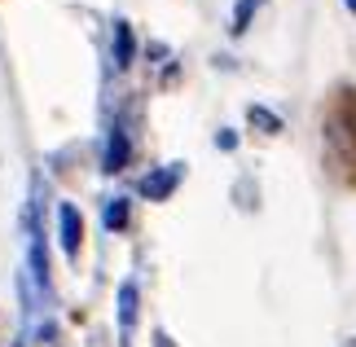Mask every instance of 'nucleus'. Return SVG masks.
Instances as JSON below:
<instances>
[{
	"mask_svg": "<svg viewBox=\"0 0 356 347\" xmlns=\"http://www.w3.org/2000/svg\"><path fill=\"white\" fill-rule=\"evenodd\" d=\"M325 141H330L334 163H352V180H356V88H343L334 97V110L325 119Z\"/></svg>",
	"mask_w": 356,
	"mask_h": 347,
	"instance_id": "f257e3e1",
	"label": "nucleus"
},
{
	"mask_svg": "<svg viewBox=\"0 0 356 347\" xmlns=\"http://www.w3.org/2000/svg\"><path fill=\"white\" fill-rule=\"evenodd\" d=\"M181 180H185V163H163V168L145 172L141 180H136V193H141V198H149V202H168Z\"/></svg>",
	"mask_w": 356,
	"mask_h": 347,
	"instance_id": "f03ea898",
	"label": "nucleus"
},
{
	"mask_svg": "<svg viewBox=\"0 0 356 347\" xmlns=\"http://www.w3.org/2000/svg\"><path fill=\"white\" fill-rule=\"evenodd\" d=\"M111 62H115V71H128L136 62V35H132V22H123V18H115L111 26Z\"/></svg>",
	"mask_w": 356,
	"mask_h": 347,
	"instance_id": "423d86ee",
	"label": "nucleus"
},
{
	"mask_svg": "<svg viewBox=\"0 0 356 347\" xmlns=\"http://www.w3.org/2000/svg\"><path fill=\"white\" fill-rule=\"evenodd\" d=\"M255 9H259V0H238V5H234V22H229V31H234V35H242L246 26H251Z\"/></svg>",
	"mask_w": 356,
	"mask_h": 347,
	"instance_id": "1a4fd4ad",
	"label": "nucleus"
},
{
	"mask_svg": "<svg viewBox=\"0 0 356 347\" xmlns=\"http://www.w3.org/2000/svg\"><path fill=\"white\" fill-rule=\"evenodd\" d=\"M343 5H348V9H352V13H356V0H343Z\"/></svg>",
	"mask_w": 356,
	"mask_h": 347,
	"instance_id": "9b49d317",
	"label": "nucleus"
},
{
	"mask_svg": "<svg viewBox=\"0 0 356 347\" xmlns=\"http://www.w3.org/2000/svg\"><path fill=\"white\" fill-rule=\"evenodd\" d=\"M58 238H62L66 259H79V246H84V216H79L75 202L58 207Z\"/></svg>",
	"mask_w": 356,
	"mask_h": 347,
	"instance_id": "20e7f679",
	"label": "nucleus"
},
{
	"mask_svg": "<svg viewBox=\"0 0 356 347\" xmlns=\"http://www.w3.org/2000/svg\"><path fill=\"white\" fill-rule=\"evenodd\" d=\"M216 150H238V132H216Z\"/></svg>",
	"mask_w": 356,
	"mask_h": 347,
	"instance_id": "9d476101",
	"label": "nucleus"
},
{
	"mask_svg": "<svg viewBox=\"0 0 356 347\" xmlns=\"http://www.w3.org/2000/svg\"><path fill=\"white\" fill-rule=\"evenodd\" d=\"M128 220H132V198H111V202H106L102 225L111 229V233H123V229H128Z\"/></svg>",
	"mask_w": 356,
	"mask_h": 347,
	"instance_id": "0eeeda50",
	"label": "nucleus"
},
{
	"mask_svg": "<svg viewBox=\"0 0 356 347\" xmlns=\"http://www.w3.org/2000/svg\"><path fill=\"white\" fill-rule=\"evenodd\" d=\"M115 312H119V347H132V330H136V312H141V290H136V282L128 277V282L119 286V299H115Z\"/></svg>",
	"mask_w": 356,
	"mask_h": 347,
	"instance_id": "7ed1b4c3",
	"label": "nucleus"
},
{
	"mask_svg": "<svg viewBox=\"0 0 356 347\" xmlns=\"http://www.w3.org/2000/svg\"><path fill=\"white\" fill-rule=\"evenodd\" d=\"M246 119H251L259 132H268V136H277V132H282V115H273L268 106H251V110H246Z\"/></svg>",
	"mask_w": 356,
	"mask_h": 347,
	"instance_id": "6e6552de",
	"label": "nucleus"
},
{
	"mask_svg": "<svg viewBox=\"0 0 356 347\" xmlns=\"http://www.w3.org/2000/svg\"><path fill=\"white\" fill-rule=\"evenodd\" d=\"M128 159H132V136H128V128L115 119L111 123V132H106V150H102V172H123L128 168Z\"/></svg>",
	"mask_w": 356,
	"mask_h": 347,
	"instance_id": "39448f33",
	"label": "nucleus"
}]
</instances>
